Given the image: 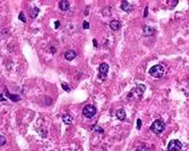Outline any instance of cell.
Masks as SVG:
<instances>
[{
    "label": "cell",
    "mask_w": 189,
    "mask_h": 151,
    "mask_svg": "<svg viewBox=\"0 0 189 151\" xmlns=\"http://www.w3.org/2000/svg\"><path fill=\"white\" fill-rule=\"evenodd\" d=\"M5 143H6V139H5V137H3V135H0V144L3 145Z\"/></svg>",
    "instance_id": "cell-17"
},
{
    "label": "cell",
    "mask_w": 189,
    "mask_h": 151,
    "mask_svg": "<svg viewBox=\"0 0 189 151\" xmlns=\"http://www.w3.org/2000/svg\"><path fill=\"white\" fill-rule=\"evenodd\" d=\"M38 13H39V9H38L36 7H34V8H33V10H32V17H33V18H35V17H36V15H38Z\"/></svg>",
    "instance_id": "cell-16"
},
{
    "label": "cell",
    "mask_w": 189,
    "mask_h": 151,
    "mask_svg": "<svg viewBox=\"0 0 189 151\" xmlns=\"http://www.w3.org/2000/svg\"><path fill=\"white\" fill-rule=\"evenodd\" d=\"M145 89H146V88H145V85H138V88H136L134 91H135L136 93H138L139 96H142V94L144 93Z\"/></svg>",
    "instance_id": "cell-12"
},
{
    "label": "cell",
    "mask_w": 189,
    "mask_h": 151,
    "mask_svg": "<svg viewBox=\"0 0 189 151\" xmlns=\"http://www.w3.org/2000/svg\"><path fill=\"white\" fill-rule=\"evenodd\" d=\"M95 131H97V132H100V133H103V130L100 128V126H95Z\"/></svg>",
    "instance_id": "cell-21"
},
{
    "label": "cell",
    "mask_w": 189,
    "mask_h": 151,
    "mask_svg": "<svg viewBox=\"0 0 189 151\" xmlns=\"http://www.w3.org/2000/svg\"><path fill=\"white\" fill-rule=\"evenodd\" d=\"M77 57V52L75 51V50H68L66 51V54H65V58L67 59V60H73V59H75Z\"/></svg>",
    "instance_id": "cell-8"
},
{
    "label": "cell",
    "mask_w": 189,
    "mask_h": 151,
    "mask_svg": "<svg viewBox=\"0 0 189 151\" xmlns=\"http://www.w3.org/2000/svg\"><path fill=\"white\" fill-rule=\"evenodd\" d=\"M136 151H149V149L146 147V145H144V144H142V145H139L137 149H136Z\"/></svg>",
    "instance_id": "cell-14"
},
{
    "label": "cell",
    "mask_w": 189,
    "mask_h": 151,
    "mask_svg": "<svg viewBox=\"0 0 189 151\" xmlns=\"http://www.w3.org/2000/svg\"><path fill=\"white\" fill-rule=\"evenodd\" d=\"M62 122L66 124V125H70V124L73 123V117L69 114H66V115L62 116Z\"/></svg>",
    "instance_id": "cell-11"
},
{
    "label": "cell",
    "mask_w": 189,
    "mask_h": 151,
    "mask_svg": "<svg viewBox=\"0 0 189 151\" xmlns=\"http://www.w3.org/2000/svg\"><path fill=\"white\" fill-rule=\"evenodd\" d=\"M54 25H55V28H59V25H60V23H59V22H55V24H54Z\"/></svg>",
    "instance_id": "cell-24"
},
{
    "label": "cell",
    "mask_w": 189,
    "mask_h": 151,
    "mask_svg": "<svg viewBox=\"0 0 189 151\" xmlns=\"http://www.w3.org/2000/svg\"><path fill=\"white\" fill-rule=\"evenodd\" d=\"M182 148V143L179 140H172L168 144V150L169 151H180Z\"/></svg>",
    "instance_id": "cell-4"
},
{
    "label": "cell",
    "mask_w": 189,
    "mask_h": 151,
    "mask_svg": "<svg viewBox=\"0 0 189 151\" xmlns=\"http://www.w3.org/2000/svg\"><path fill=\"white\" fill-rule=\"evenodd\" d=\"M6 94H7V96L9 97L10 99H13L14 101H18V100H19V97H18V96H14V94H9V93H8L7 91H6Z\"/></svg>",
    "instance_id": "cell-15"
},
{
    "label": "cell",
    "mask_w": 189,
    "mask_h": 151,
    "mask_svg": "<svg viewBox=\"0 0 189 151\" xmlns=\"http://www.w3.org/2000/svg\"><path fill=\"white\" fill-rule=\"evenodd\" d=\"M149 73L153 76V77L160 79V77H162L163 74H164V68H163L161 65H154V66H152V67L149 68Z\"/></svg>",
    "instance_id": "cell-2"
},
{
    "label": "cell",
    "mask_w": 189,
    "mask_h": 151,
    "mask_svg": "<svg viewBox=\"0 0 189 151\" xmlns=\"http://www.w3.org/2000/svg\"><path fill=\"white\" fill-rule=\"evenodd\" d=\"M61 86H62V89H64V90H66L67 92H69V91H70V88H69L68 85H66L65 83H62V84H61Z\"/></svg>",
    "instance_id": "cell-18"
},
{
    "label": "cell",
    "mask_w": 189,
    "mask_h": 151,
    "mask_svg": "<svg viewBox=\"0 0 189 151\" xmlns=\"http://www.w3.org/2000/svg\"><path fill=\"white\" fill-rule=\"evenodd\" d=\"M140 126H142V121H140V119H138V121H137V128L139 130V128H140Z\"/></svg>",
    "instance_id": "cell-22"
},
{
    "label": "cell",
    "mask_w": 189,
    "mask_h": 151,
    "mask_svg": "<svg viewBox=\"0 0 189 151\" xmlns=\"http://www.w3.org/2000/svg\"><path fill=\"white\" fill-rule=\"evenodd\" d=\"M164 127H165L164 122L161 121V119H156V121H154L152 123V125H151V131L154 134H160V133H162L163 131H164Z\"/></svg>",
    "instance_id": "cell-1"
},
{
    "label": "cell",
    "mask_w": 189,
    "mask_h": 151,
    "mask_svg": "<svg viewBox=\"0 0 189 151\" xmlns=\"http://www.w3.org/2000/svg\"><path fill=\"white\" fill-rule=\"evenodd\" d=\"M147 13H149V8L146 7V8H145V13H144V16H147Z\"/></svg>",
    "instance_id": "cell-23"
},
{
    "label": "cell",
    "mask_w": 189,
    "mask_h": 151,
    "mask_svg": "<svg viewBox=\"0 0 189 151\" xmlns=\"http://www.w3.org/2000/svg\"><path fill=\"white\" fill-rule=\"evenodd\" d=\"M83 28H85V30L90 28V24H88V22H84V23H83Z\"/></svg>",
    "instance_id": "cell-20"
},
{
    "label": "cell",
    "mask_w": 189,
    "mask_h": 151,
    "mask_svg": "<svg viewBox=\"0 0 189 151\" xmlns=\"http://www.w3.org/2000/svg\"><path fill=\"white\" fill-rule=\"evenodd\" d=\"M19 19H21L22 22H24V23L26 22V18L24 17V14H23V13H21V14H19Z\"/></svg>",
    "instance_id": "cell-19"
},
{
    "label": "cell",
    "mask_w": 189,
    "mask_h": 151,
    "mask_svg": "<svg viewBox=\"0 0 189 151\" xmlns=\"http://www.w3.org/2000/svg\"><path fill=\"white\" fill-rule=\"evenodd\" d=\"M116 116H117V118H118L119 121H123V119L126 118V111H125V109H123V108H120V109L116 112Z\"/></svg>",
    "instance_id": "cell-10"
},
{
    "label": "cell",
    "mask_w": 189,
    "mask_h": 151,
    "mask_svg": "<svg viewBox=\"0 0 189 151\" xmlns=\"http://www.w3.org/2000/svg\"><path fill=\"white\" fill-rule=\"evenodd\" d=\"M59 8H60L62 12H67V10H69V8H70L69 1H68V0H61V1L59 2Z\"/></svg>",
    "instance_id": "cell-7"
},
{
    "label": "cell",
    "mask_w": 189,
    "mask_h": 151,
    "mask_svg": "<svg viewBox=\"0 0 189 151\" xmlns=\"http://www.w3.org/2000/svg\"><path fill=\"white\" fill-rule=\"evenodd\" d=\"M108 70H109V65L107 64V63H102V64L100 65V67H99V73H100L99 77L102 79V80H104V79L107 77V73H108Z\"/></svg>",
    "instance_id": "cell-5"
},
{
    "label": "cell",
    "mask_w": 189,
    "mask_h": 151,
    "mask_svg": "<svg viewBox=\"0 0 189 151\" xmlns=\"http://www.w3.org/2000/svg\"><path fill=\"white\" fill-rule=\"evenodd\" d=\"M153 32H154V30L152 28H149V26H145L144 28V35H151Z\"/></svg>",
    "instance_id": "cell-13"
},
{
    "label": "cell",
    "mask_w": 189,
    "mask_h": 151,
    "mask_svg": "<svg viewBox=\"0 0 189 151\" xmlns=\"http://www.w3.org/2000/svg\"><path fill=\"white\" fill-rule=\"evenodd\" d=\"M109 26H110V28L112 31H118V30H120V28H121V23L119 21H117V19H113V21L110 22Z\"/></svg>",
    "instance_id": "cell-6"
},
{
    "label": "cell",
    "mask_w": 189,
    "mask_h": 151,
    "mask_svg": "<svg viewBox=\"0 0 189 151\" xmlns=\"http://www.w3.org/2000/svg\"><path fill=\"white\" fill-rule=\"evenodd\" d=\"M93 42H94L95 47H97V42H96V40H94V41H93Z\"/></svg>",
    "instance_id": "cell-25"
},
{
    "label": "cell",
    "mask_w": 189,
    "mask_h": 151,
    "mask_svg": "<svg viewBox=\"0 0 189 151\" xmlns=\"http://www.w3.org/2000/svg\"><path fill=\"white\" fill-rule=\"evenodd\" d=\"M121 9L123 12H130L133 9V6L128 1H122L121 2Z\"/></svg>",
    "instance_id": "cell-9"
},
{
    "label": "cell",
    "mask_w": 189,
    "mask_h": 151,
    "mask_svg": "<svg viewBox=\"0 0 189 151\" xmlns=\"http://www.w3.org/2000/svg\"><path fill=\"white\" fill-rule=\"evenodd\" d=\"M95 114H96V108L93 105H86L83 109V115L86 118H92L93 116H95Z\"/></svg>",
    "instance_id": "cell-3"
}]
</instances>
